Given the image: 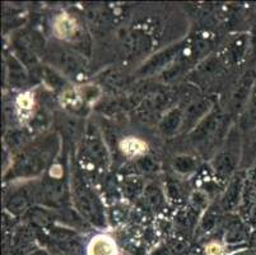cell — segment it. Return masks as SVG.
Instances as JSON below:
<instances>
[{
  "label": "cell",
  "instance_id": "6da1fadb",
  "mask_svg": "<svg viewBox=\"0 0 256 255\" xmlns=\"http://www.w3.org/2000/svg\"><path fill=\"white\" fill-rule=\"evenodd\" d=\"M88 255H118L115 242L107 236H97L88 247Z\"/></svg>",
  "mask_w": 256,
  "mask_h": 255
},
{
  "label": "cell",
  "instance_id": "7a4b0ae2",
  "mask_svg": "<svg viewBox=\"0 0 256 255\" xmlns=\"http://www.w3.org/2000/svg\"><path fill=\"white\" fill-rule=\"evenodd\" d=\"M76 23L73 18H70L66 14H62L55 22V31L59 35V37H70L76 34Z\"/></svg>",
  "mask_w": 256,
  "mask_h": 255
},
{
  "label": "cell",
  "instance_id": "3957f363",
  "mask_svg": "<svg viewBox=\"0 0 256 255\" xmlns=\"http://www.w3.org/2000/svg\"><path fill=\"white\" fill-rule=\"evenodd\" d=\"M121 149L128 156H138L146 151V144L136 138H129L121 142Z\"/></svg>",
  "mask_w": 256,
  "mask_h": 255
},
{
  "label": "cell",
  "instance_id": "277c9868",
  "mask_svg": "<svg viewBox=\"0 0 256 255\" xmlns=\"http://www.w3.org/2000/svg\"><path fill=\"white\" fill-rule=\"evenodd\" d=\"M206 254L208 255H222V247L218 244H210L206 247Z\"/></svg>",
  "mask_w": 256,
  "mask_h": 255
},
{
  "label": "cell",
  "instance_id": "5b68a950",
  "mask_svg": "<svg viewBox=\"0 0 256 255\" xmlns=\"http://www.w3.org/2000/svg\"><path fill=\"white\" fill-rule=\"evenodd\" d=\"M20 100H23V102H20V105H22L23 107H24V109H30V106H31L32 105V100L30 97H27V95H24V96H20Z\"/></svg>",
  "mask_w": 256,
  "mask_h": 255
}]
</instances>
